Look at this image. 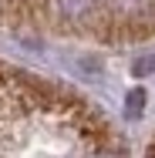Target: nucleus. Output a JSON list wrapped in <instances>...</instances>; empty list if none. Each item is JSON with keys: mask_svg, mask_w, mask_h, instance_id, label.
<instances>
[{"mask_svg": "<svg viewBox=\"0 0 155 158\" xmlns=\"http://www.w3.org/2000/svg\"><path fill=\"white\" fill-rule=\"evenodd\" d=\"M101 7V0H51V14L64 24H84L94 17V10Z\"/></svg>", "mask_w": 155, "mask_h": 158, "instance_id": "obj_1", "label": "nucleus"}, {"mask_svg": "<svg viewBox=\"0 0 155 158\" xmlns=\"http://www.w3.org/2000/svg\"><path fill=\"white\" fill-rule=\"evenodd\" d=\"M149 71H155V57H142L135 64V74H149Z\"/></svg>", "mask_w": 155, "mask_h": 158, "instance_id": "obj_2", "label": "nucleus"}, {"mask_svg": "<svg viewBox=\"0 0 155 158\" xmlns=\"http://www.w3.org/2000/svg\"><path fill=\"white\" fill-rule=\"evenodd\" d=\"M142 91H131V98H128V111H131V114H135V111H138V108H142Z\"/></svg>", "mask_w": 155, "mask_h": 158, "instance_id": "obj_3", "label": "nucleus"}, {"mask_svg": "<svg viewBox=\"0 0 155 158\" xmlns=\"http://www.w3.org/2000/svg\"><path fill=\"white\" fill-rule=\"evenodd\" d=\"M0 3H3V0H0Z\"/></svg>", "mask_w": 155, "mask_h": 158, "instance_id": "obj_4", "label": "nucleus"}]
</instances>
